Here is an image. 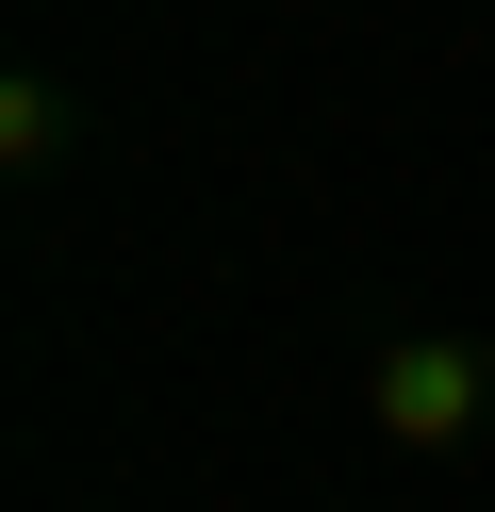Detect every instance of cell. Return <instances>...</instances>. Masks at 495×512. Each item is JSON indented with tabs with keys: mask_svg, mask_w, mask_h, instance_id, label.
Instances as JSON below:
<instances>
[{
	"mask_svg": "<svg viewBox=\"0 0 495 512\" xmlns=\"http://www.w3.org/2000/svg\"><path fill=\"white\" fill-rule=\"evenodd\" d=\"M83 133H99L83 83H66L50 50H17V83H0V182H66V166H83Z\"/></svg>",
	"mask_w": 495,
	"mask_h": 512,
	"instance_id": "2",
	"label": "cell"
},
{
	"mask_svg": "<svg viewBox=\"0 0 495 512\" xmlns=\"http://www.w3.org/2000/svg\"><path fill=\"white\" fill-rule=\"evenodd\" d=\"M363 446H396V463L495 446V331H462V314L380 331V347H363Z\"/></svg>",
	"mask_w": 495,
	"mask_h": 512,
	"instance_id": "1",
	"label": "cell"
}]
</instances>
